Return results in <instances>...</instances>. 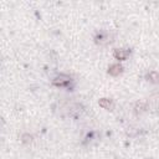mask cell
Here are the masks:
<instances>
[{"label":"cell","mask_w":159,"mask_h":159,"mask_svg":"<svg viewBox=\"0 0 159 159\" xmlns=\"http://www.w3.org/2000/svg\"><path fill=\"white\" fill-rule=\"evenodd\" d=\"M52 83H53L55 86H57V87H66V86H68V84L71 83V77L65 76V75H61V76L53 78Z\"/></svg>","instance_id":"6da1fadb"},{"label":"cell","mask_w":159,"mask_h":159,"mask_svg":"<svg viewBox=\"0 0 159 159\" xmlns=\"http://www.w3.org/2000/svg\"><path fill=\"white\" fill-rule=\"evenodd\" d=\"M129 51L128 50H124V48H116L114 51H113V56H114V58H117V60H119V61H124V60H127V57L129 56Z\"/></svg>","instance_id":"7a4b0ae2"},{"label":"cell","mask_w":159,"mask_h":159,"mask_svg":"<svg viewBox=\"0 0 159 159\" xmlns=\"http://www.w3.org/2000/svg\"><path fill=\"white\" fill-rule=\"evenodd\" d=\"M122 72H123V66L119 65V63L111 65L109 68H108V73H109L111 76H119Z\"/></svg>","instance_id":"3957f363"},{"label":"cell","mask_w":159,"mask_h":159,"mask_svg":"<svg viewBox=\"0 0 159 159\" xmlns=\"http://www.w3.org/2000/svg\"><path fill=\"white\" fill-rule=\"evenodd\" d=\"M98 103H99V106H101L102 108H104V109H107V111H113V109H114V103H113V101L109 99V98H101Z\"/></svg>","instance_id":"277c9868"},{"label":"cell","mask_w":159,"mask_h":159,"mask_svg":"<svg viewBox=\"0 0 159 159\" xmlns=\"http://www.w3.org/2000/svg\"><path fill=\"white\" fill-rule=\"evenodd\" d=\"M147 104H148V108L152 107V108H154V109H159V93L153 94V96L147 101Z\"/></svg>","instance_id":"5b68a950"},{"label":"cell","mask_w":159,"mask_h":159,"mask_svg":"<svg viewBox=\"0 0 159 159\" xmlns=\"http://www.w3.org/2000/svg\"><path fill=\"white\" fill-rule=\"evenodd\" d=\"M145 78L149 81V82H152V83H159V72H155V71H150L149 73H147V76H145Z\"/></svg>","instance_id":"8992f818"},{"label":"cell","mask_w":159,"mask_h":159,"mask_svg":"<svg viewBox=\"0 0 159 159\" xmlns=\"http://www.w3.org/2000/svg\"><path fill=\"white\" fill-rule=\"evenodd\" d=\"M135 112L138 113H142V112H144V111H147L148 109V104H147V101H140V102H138L137 104H135Z\"/></svg>","instance_id":"52a82bcc"},{"label":"cell","mask_w":159,"mask_h":159,"mask_svg":"<svg viewBox=\"0 0 159 159\" xmlns=\"http://www.w3.org/2000/svg\"><path fill=\"white\" fill-rule=\"evenodd\" d=\"M103 41H108V36L104 34H98L96 36V42L97 43H103Z\"/></svg>","instance_id":"ba28073f"}]
</instances>
